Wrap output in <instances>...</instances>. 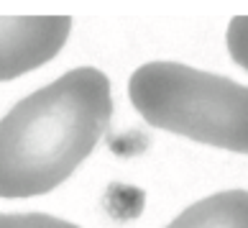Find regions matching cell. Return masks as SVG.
<instances>
[{"instance_id":"1","label":"cell","mask_w":248,"mask_h":228,"mask_svg":"<svg viewBox=\"0 0 248 228\" xmlns=\"http://www.w3.org/2000/svg\"><path fill=\"white\" fill-rule=\"evenodd\" d=\"M113 118L105 72L77 67L0 121V197L46 195L95 151Z\"/></svg>"},{"instance_id":"2","label":"cell","mask_w":248,"mask_h":228,"mask_svg":"<svg viewBox=\"0 0 248 228\" xmlns=\"http://www.w3.org/2000/svg\"><path fill=\"white\" fill-rule=\"evenodd\" d=\"M143 121L207 147L248 154V87L179 62H149L128 80Z\"/></svg>"},{"instance_id":"3","label":"cell","mask_w":248,"mask_h":228,"mask_svg":"<svg viewBox=\"0 0 248 228\" xmlns=\"http://www.w3.org/2000/svg\"><path fill=\"white\" fill-rule=\"evenodd\" d=\"M69 31V16L0 18V82L51 62L67 44Z\"/></svg>"},{"instance_id":"4","label":"cell","mask_w":248,"mask_h":228,"mask_svg":"<svg viewBox=\"0 0 248 228\" xmlns=\"http://www.w3.org/2000/svg\"><path fill=\"white\" fill-rule=\"evenodd\" d=\"M167 228H248V190L210 195L179 213Z\"/></svg>"},{"instance_id":"5","label":"cell","mask_w":248,"mask_h":228,"mask_svg":"<svg viewBox=\"0 0 248 228\" xmlns=\"http://www.w3.org/2000/svg\"><path fill=\"white\" fill-rule=\"evenodd\" d=\"M0 228H79L46 213H0Z\"/></svg>"},{"instance_id":"6","label":"cell","mask_w":248,"mask_h":228,"mask_svg":"<svg viewBox=\"0 0 248 228\" xmlns=\"http://www.w3.org/2000/svg\"><path fill=\"white\" fill-rule=\"evenodd\" d=\"M228 51L235 65H241L248 72V16H235L228 26Z\"/></svg>"}]
</instances>
